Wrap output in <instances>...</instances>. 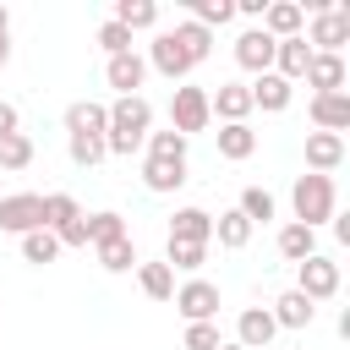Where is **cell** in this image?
<instances>
[{
	"mask_svg": "<svg viewBox=\"0 0 350 350\" xmlns=\"http://www.w3.org/2000/svg\"><path fill=\"white\" fill-rule=\"evenodd\" d=\"M301 38L312 44V55H339V49L350 44V5H323V11H312V27H306Z\"/></svg>",
	"mask_w": 350,
	"mask_h": 350,
	"instance_id": "4",
	"label": "cell"
},
{
	"mask_svg": "<svg viewBox=\"0 0 350 350\" xmlns=\"http://www.w3.org/2000/svg\"><path fill=\"white\" fill-rule=\"evenodd\" d=\"M148 159H186V137L180 131H148Z\"/></svg>",
	"mask_w": 350,
	"mask_h": 350,
	"instance_id": "38",
	"label": "cell"
},
{
	"mask_svg": "<svg viewBox=\"0 0 350 350\" xmlns=\"http://www.w3.org/2000/svg\"><path fill=\"white\" fill-rule=\"evenodd\" d=\"M0 33H11V11L5 5H0Z\"/></svg>",
	"mask_w": 350,
	"mask_h": 350,
	"instance_id": "43",
	"label": "cell"
},
{
	"mask_svg": "<svg viewBox=\"0 0 350 350\" xmlns=\"http://www.w3.org/2000/svg\"><path fill=\"white\" fill-rule=\"evenodd\" d=\"M208 262V246H197V241H164V268L175 273V268H186V273H197Z\"/></svg>",
	"mask_w": 350,
	"mask_h": 350,
	"instance_id": "32",
	"label": "cell"
},
{
	"mask_svg": "<svg viewBox=\"0 0 350 350\" xmlns=\"http://www.w3.org/2000/svg\"><path fill=\"white\" fill-rule=\"evenodd\" d=\"M104 126H109V104H98V98L66 104V137H104Z\"/></svg>",
	"mask_w": 350,
	"mask_h": 350,
	"instance_id": "14",
	"label": "cell"
},
{
	"mask_svg": "<svg viewBox=\"0 0 350 350\" xmlns=\"http://www.w3.org/2000/svg\"><path fill=\"white\" fill-rule=\"evenodd\" d=\"M273 44H279V38H268L262 27H246V33L235 38V66H241V71H252V77L273 71Z\"/></svg>",
	"mask_w": 350,
	"mask_h": 350,
	"instance_id": "11",
	"label": "cell"
},
{
	"mask_svg": "<svg viewBox=\"0 0 350 350\" xmlns=\"http://www.w3.org/2000/svg\"><path fill=\"white\" fill-rule=\"evenodd\" d=\"M137 284H142L148 301H170L175 295V273L164 262H137Z\"/></svg>",
	"mask_w": 350,
	"mask_h": 350,
	"instance_id": "30",
	"label": "cell"
},
{
	"mask_svg": "<svg viewBox=\"0 0 350 350\" xmlns=\"http://www.w3.org/2000/svg\"><path fill=\"white\" fill-rule=\"evenodd\" d=\"M175 312L186 317V323H213L219 317V284H208V279H186V284H175Z\"/></svg>",
	"mask_w": 350,
	"mask_h": 350,
	"instance_id": "8",
	"label": "cell"
},
{
	"mask_svg": "<svg viewBox=\"0 0 350 350\" xmlns=\"http://www.w3.org/2000/svg\"><path fill=\"white\" fill-rule=\"evenodd\" d=\"M235 208H241V213H246V224L257 230V224H268V219H273V191H262V186H246Z\"/></svg>",
	"mask_w": 350,
	"mask_h": 350,
	"instance_id": "35",
	"label": "cell"
},
{
	"mask_svg": "<svg viewBox=\"0 0 350 350\" xmlns=\"http://www.w3.org/2000/svg\"><path fill=\"white\" fill-rule=\"evenodd\" d=\"M273 317H268V306H246L241 317H235V345L241 350H268L273 345Z\"/></svg>",
	"mask_w": 350,
	"mask_h": 350,
	"instance_id": "16",
	"label": "cell"
},
{
	"mask_svg": "<svg viewBox=\"0 0 350 350\" xmlns=\"http://www.w3.org/2000/svg\"><path fill=\"white\" fill-rule=\"evenodd\" d=\"M268 317H273V328H312V317H317V306L301 295V290H284V295H273V306H268Z\"/></svg>",
	"mask_w": 350,
	"mask_h": 350,
	"instance_id": "21",
	"label": "cell"
},
{
	"mask_svg": "<svg viewBox=\"0 0 350 350\" xmlns=\"http://www.w3.org/2000/svg\"><path fill=\"white\" fill-rule=\"evenodd\" d=\"M55 257H60V241H55L49 230H27V235H22V262L44 268V262H55Z\"/></svg>",
	"mask_w": 350,
	"mask_h": 350,
	"instance_id": "34",
	"label": "cell"
},
{
	"mask_svg": "<svg viewBox=\"0 0 350 350\" xmlns=\"http://www.w3.org/2000/svg\"><path fill=\"white\" fill-rule=\"evenodd\" d=\"M142 60H148V71L170 77L175 88H180V82H186V77L197 71V66H191V55H186V49L175 44V33H170V27H164V33H153V44H148V55H142Z\"/></svg>",
	"mask_w": 350,
	"mask_h": 350,
	"instance_id": "6",
	"label": "cell"
},
{
	"mask_svg": "<svg viewBox=\"0 0 350 350\" xmlns=\"http://www.w3.org/2000/svg\"><path fill=\"white\" fill-rule=\"evenodd\" d=\"M208 115H213L219 126H246V115H252L246 82H219V88L208 93Z\"/></svg>",
	"mask_w": 350,
	"mask_h": 350,
	"instance_id": "9",
	"label": "cell"
},
{
	"mask_svg": "<svg viewBox=\"0 0 350 350\" xmlns=\"http://www.w3.org/2000/svg\"><path fill=\"white\" fill-rule=\"evenodd\" d=\"M306 115H312L317 131H334V137H339V131L350 126V93H312V109H306Z\"/></svg>",
	"mask_w": 350,
	"mask_h": 350,
	"instance_id": "17",
	"label": "cell"
},
{
	"mask_svg": "<svg viewBox=\"0 0 350 350\" xmlns=\"http://www.w3.org/2000/svg\"><path fill=\"white\" fill-rule=\"evenodd\" d=\"M345 164V137L334 131H306V170L312 175H334Z\"/></svg>",
	"mask_w": 350,
	"mask_h": 350,
	"instance_id": "15",
	"label": "cell"
},
{
	"mask_svg": "<svg viewBox=\"0 0 350 350\" xmlns=\"http://www.w3.org/2000/svg\"><path fill=\"white\" fill-rule=\"evenodd\" d=\"M104 82L115 88V98H131V93L148 82V60H142L137 49H126V55H109V60H104Z\"/></svg>",
	"mask_w": 350,
	"mask_h": 350,
	"instance_id": "10",
	"label": "cell"
},
{
	"mask_svg": "<svg viewBox=\"0 0 350 350\" xmlns=\"http://www.w3.org/2000/svg\"><path fill=\"white\" fill-rule=\"evenodd\" d=\"M312 252H317V230H306V224L290 219V224L279 230V257H284V262H306Z\"/></svg>",
	"mask_w": 350,
	"mask_h": 350,
	"instance_id": "25",
	"label": "cell"
},
{
	"mask_svg": "<svg viewBox=\"0 0 350 350\" xmlns=\"http://www.w3.org/2000/svg\"><path fill=\"white\" fill-rule=\"evenodd\" d=\"M0 230L5 235H27V230H44V197L38 191H11L0 197Z\"/></svg>",
	"mask_w": 350,
	"mask_h": 350,
	"instance_id": "7",
	"label": "cell"
},
{
	"mask_svg": "<svg viewBox=\"0 0 350 350\" xmlns=\"http://www.w3.org/2000/svg\"><path fill=\"white\" fill-rule=\"evenodd\" d=\"M290 213H295V224H306V230H323L334 213H339V191H334V175H295V186H290Z\"/></svg>",
	"mask_w": 350,
	"mask_h": 350,
	"instance_id": "2",
	"label": "cell"
},
{
	"mask_svg": "<svg viewBox=\"0 0 350 350\" xmlns=\"http://www.w3.org/2000/svg\"><path fill=\"white\" fill-rule=\"evenodd\" d=\"M170 33H175V44H180V49L191 55V66H202V60L213 55V33H208V27H197L191 16H186V22H175Z\"/></svg>",
	"mask_w": 350,
	"mask_h": 350,
	"instance_id": "28",
	"label": "cell"
},
{
	"mask_svg": "<svg viewBox=\"0 0 350 350\" xmlns=\"http://www.w3.org/2000/svg\"><path fill=\"white\" fill-rule=\"evenodd\" d=\"M312 93H345V55H312L306 77H301Z\"/></svg>",
	"mask_w": 350,
	"mask_h": 350,
	"instance_id": "22",
	"label": "cell"
},
{
	"mask_svg": "<svg viewBox=\"0 0 350 350\" xmlns=\"http://www.w3.org/2000/svg\"><path fill=\"white\" fill-rule=\"evenodd\" d=\"M213 142H219V159H235V164L257 153V131H252V126H219Z\"/></svg>",
	"mask_w": 350,
	"mask_h": 350,
	"instance_id": "23",
	"label": "cell"
},
{
	"mask_svg": "<svg viewBox=\"0 0 350 350\" xmlns=\"http://www.w3.org/2000/svg\"><path fill=\"white\" fill-rule=\"evenodd\" d=\"M27 164H33V137H27V131H5V137H0V170L16 175V170H27Z\"/></svg>",
	"mask_w": 350,
	"mask_h": 350,
	"instance_id": "33",
	"label": "cell"
},
{
	"mask_svg": "<svg viewBox=\"0 0 350 350\" xmlns=\"http://www.w3.org/2000/svg\"><path fill=\"white\" fill-rule=\"evenodd\" d=\"M208 126H213V115H208V88L180 82V88L170 93V131H180V137L191 142V137L208 131Z\"/></svg>",
	"mask_w": 350,
	"mask_h": 350,
	"instance_id": "3",
	"label": "cell"
},
{
	"mask_svg": "<svg viewBox=\"0 0 350 350\" xmlns=\"http://www.w3.org/2000/svg\"><path fill=\"white\" fill-rule=\"evenodd\" d=\"M219 345H224L219 323H186V350H219Z\"/></svg>",
	"mask_w": 350,
	"mask_h": 350,
	"instance_id": "40",
	"label": "cell"
},
{
	"mask_svg": "<svg viewBox=\"0 0 350 350\" xmlns=\"http://www.w3.org/2000/svg\"><path fill=\"white\" fill-rule=\"evenodd\" d=\"M93 44H98L104 55H126V49H131V33H126L120 22H104V27L93 33Z\"/></svg>",
	"mask_w": 350,
	"mask_h": 350,
	"instance_id": "39",
	"label": "cell"
},
{
	"mask_svg": "<svg viewBox=\"0 0 350 350\" xmlns=\"http://www.w3.org/2000/svg\"><path fill=\"white\" fill-rule=\"evenodd\" d=\"M295 290L317 306V301H334L339 295V262L334 257H323V252H312L306 262H295Z\"/></svg>",
	"mask_w": 350,
	"mask_h": 350,
	"instance_id": "5",
	"label": "cell"
},
{
	"mask_svg": "<svg viewBox=\"0 0 350 350\" xmlns=\"http://www.w3.org/2000/svg\"><path fill=\"white\" fill-rule=\"evenodd\" d=\"M148 131H153V104H148L142 93L109 104V126H104V148H109V153L131 159V153L148 142Z\"/></svg>",
	"mask_w": 350,
	"mask_h": 350,
	"instance_id": "1",
	"label": "cell"
},
{
	"mask_svg": "<svg viewBox=\"0 0 350 350\" xmlns=\"http://www.w3.org/2000/svg\"><path fill=\"white\" fill-rule=\"evenodd\" d=\"M219 350H241V345H235V339H224V345H219Z\"/></svg>",
	"mask_w": 350,
	"mask_h": 350,
	"instance_id": "44",
	"label": "cell"
},
{
	"mask_svg": "<svg viewBox=\"0 0 350 350\" xmlns=\"http://www.w3.org/2000/svg\"><path fill=\"white\" fill-rule=\"evenodd\" d=\"M5 131H22V115H16V104L0 98V137H5Z\"/></svg>",
	"mask_w": 350,
	"mask_h": 350,
	"instance_id": "41",
	"label": "cell"
},
{
	"mask_svg": "<svg viewBox=\"0 0 350 350\" xmlns=\"http://www.w3.org/2000/svg\"><path fill=\"white\" fill-rule=\"evenodd\" d=\"M109 22H120L126 33H142V27H159V5L153 0H115Z\"/></svg>",
	"mask_w": 350,
	"mask_h": 350,
	"instance_id": "27",
	"label": "cell"
},
{
	"mask_svg": "<svg viewBox=\"0 0 350 350\" xmlns=\"http://www.w3.org/2000/svg\"><path fill=\"white\" fill-rule=\"evenodd\" d=\"M170 241H197V246H208V241H213V213H208V208H175V213H170Z\"/></svg>",
	"mask_w": 350,
	"mask_h": 350,
	"instance_id": "20",
	"label": "cell"
},
{
	"mask_svg": "<svg viewBox=\"0 0 350 350\" xmlns=\"http://www.w3.org/2000/svg\"><path fill=\"white\" fill-rule=\"evenodd\" d=\"M82 230H88V246H104V241L126 235V219L115 208H104V213H82Z\"/></svg>",
	"mask_w": 350,
	"mask_h": 350,
	"instance_id": "31",
	"label": "cell"
},
{
	"mask_svg": "<svg viewBox=\"0 0 350 350\" xmlns=\"http://www.w3.org/2000/svg\"><path fill=\"white\" fill-rule=\"evenodd\" d=\"M306 66H312V44H306V38H279V44H273V77L301 82Z\"/></svg>",
	"mask_w": 350,
	"mask_h": 350,
	"instance_id": "19",
	"label": "cell"
},
{
	"mask_svg": "<svg viewBox=\"0 0 350 350\" xmlns=\"http://www.w3.org/2000/svg\"><path fill=\"white\" fill-rule=\"evenodd\" d=\"M98 252V268L104 273H131L137 268V241L131 235H115V241H104V246H93Z\"/></svg>",
	"mask_w": 350,
	"mask_h": 350,
	"instance_id": "26",
	"label": "cell"
},
{
	"mask_svg": "<svg viewBox=\"0 0 350 350\" xmlns=\"http://www.w3.org/2000/svg\"><path fill=\"white\" fill-rule=\"evenodd\" d=\"M213 241H219L224 252H241V246L252 241V224H246V213H241V208H224V213L213 219Z\"/></svg>",
	"mask_w": 350,
	"mask_h": 350,
	"instance_id": "24",
	"label": "cell"
},
{
	"mask_svg": "<svg viewBox=\"0 0 350 350\" xmlns=\"http://www.w3.org/2000/svg\"><path fill=\"white\" fill-rule=\"evenodd\" d=\"M66 153H71V164H77V170H93L98 159H109L104 137H66Z\"/></svg>",
	"mask_w": 350,
	"mask_h": 350,
	"instance_id": "37",
	"label": "cell"
},
{
	"mask_svg": "<svg viewBox=\"0 0 350 350\" xmlns=\"http://www.w3.org/2000/svg\"><path fill=\"white\" fill-rule=\"evenodd\" d=\"M268 38H301V27H306V5L301 0H268V11H262V22H257Z\"/></svg>",
	"mask_w": 350,
	"mask_h": 350,
	"instance_id": "12",
	"label": "cell"
},
{
	"mask_svg": "<svg viewBox=\"0 0 350 350\" xmlns=\"http://www.w3.org/2000/svg\"><path fill=\"white\" fill-rule=\"evenodd\" d=\"M11 60V33H0V66Z\"/></svg>",
	"mask_w": 350,
	"mask_h": 350,
	"instance_id": "42",
	"label": "cell"
},
{
	"mask_svg": "<svg viewBox=\"0 0 350 350\" xmlns=\"http://www.w3.org/2000/svg\"><path fill=\"white\" fill-rule=\"evenodd\" d=\"M77 219H82V208H77L71 191H49V197H44V230H49V235H60V230L77 224Z\"/></svg>",
	"mask_w": 350,
	"mask_h": 350,
	"instance_id": "29",
	"label": "cell"
},
{
	"mask_svg": "<svg viewBox=\"0 0 350 350\" xmlns=\"http://www.w3.org/2000/svg\"><path fill=\"white\" fill-rule=\"evenodd\" d=\"M230 16H235V0H191V22H197V27H208V33H213V27H224Z\"/></svg>",
	"mask_w": 350,
	"mask_h": 350,
	"instance_id": "36",
	"label": "cell"
},
{
	"mask_svg": "<svg viewBox=\"0 0 350 350\" xmlns=\"http://www.w3.org/2000/svg\"><path fill=\"white\" fill-rule=\"evenodd\" d=\"M142 186L153 197H170L186 186V159H142Z\"/></svg>",
	"mask_w": 350,
	"mask_h": 350,
	"instance_id": "18",
	"label": "cell"
},
{
	"mask_svg": "<svg viewBox=\"0 0 350 350\" xmlns=\"http://www.w3.org/2000/svg\"><path fill=\"white\" fill-rule=\"evenodd\" d=\"M246 93H252V109H262V115H279V109H290V98H295V82H284V77L262 71V77H252V82H246Z\"/></svg>",
	"mask_w": 350,
	"mask_h": 350,
	"instance_id": "13",
	"label": "cell"
}]
</instances>
